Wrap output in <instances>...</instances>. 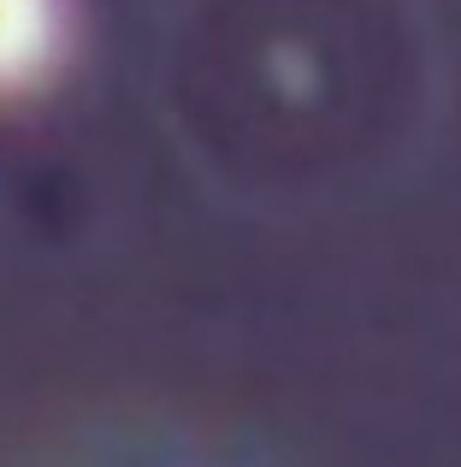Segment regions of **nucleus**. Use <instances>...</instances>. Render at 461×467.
Masks as SVG:
<instances>
[{
  "instance_id": "obj_1",
  "label": "nucleus",
  "mask_w": 461,
  "mask_h": 467,
  "mask_svg": "<svg viewBox=\"0 0 461 467\" xmlns=\"http://www.w3.org/2000/svg\"><path fill=\"white\" fill-rule=\"evenodd\" d=\"M66 47V0H0V89L36 83Z\"/></svg>"
}]
</instances>
